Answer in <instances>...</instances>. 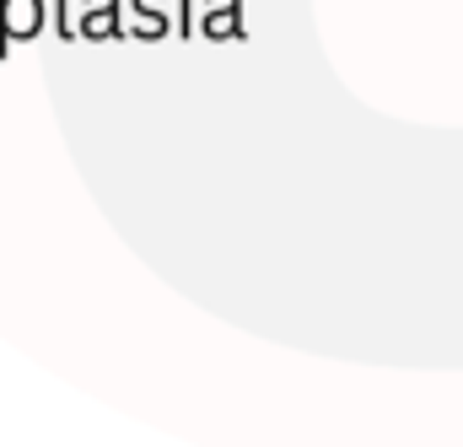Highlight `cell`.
<instances>
[{"label":"cell","mask_w":463,"mask_h":447,"mask_svg":"<svg viewBox=\"0 0 463 447\" xmlns=\"http://www.w3.org/2000/svg\"><path fill=\"white\" fill-rule=\"evenodd\" d=\"M5 22H11L16 33H27V22H33V0H5Z\"/></svg>","instance_id":"6da1fadb"}]
</instances>
